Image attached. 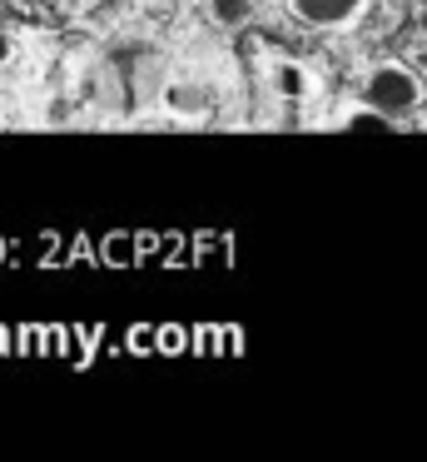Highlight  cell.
<instances>
[{"mask_svg":"<svg viewBox=\"0 0 427 462\" xmlns=\"http://www.w3.org/2000/svg\"><path fill=\"white\" fill-rule=\"evenodd\" d=\"M363 11V0H293V15L308 25H348Z\"/></svg>","mask_w":427,"mask_h":462,"instance_id":"cell-2","label":"cell"},{"mask_svg":"<svg viewBox=\"0 0 427 462\" xmlns=\"http://www.w3.org/2000/svg\"><path fill=\"white\" fill-rule=\"evenodd\" d=\"M274 90L283 95V100H303V95H308V75H303V65H293V60L274 65Z\"/></svg>","mask_w":427,"mask_h":462,"instance_id":"cell-3","label":"cell"},{"mask_svg":"<svg viewBox=\"0 0 427 462\" xmlns=\"http://www.w3.org/2000/svg\"><path fill=\"white\" fill-rule=\"evenodd\" d=\"M5 60H10V35L0 31V65H5Z\"/></svg>","mask_w":427,"mask_h":462,"instance_id":"cell-7","label":"cell"},{"mask_svg":"<svg viewBox=\"0 0 427 462\" xmlns=\"http://www.w3.org/2000/svg\"><path fill=\"white\" fill-rule=\"evenodd\" d=\"M209 15H214L218 25H248L254 0H209Z\"/></svg>","mask_w":427,"mask_h":462,"instance_id":"cell-4","label":"cell"},{"mask_svg":"<svg viewBox=\"0 0 427 462\" xmlns=\"http://www.w3.org/2000/svg\"><path fill=\"white\" fill-rule=\"evenodd\" d=\"M0 259H5V239H0Z\"/></svg>","mask_w":427,"mask_h":462,"instance_id":"cell-8","label":"cell"},{"mask_svg":"<svg viewBox=\"0 0 427 462\" xmlns=\"http://www.w3.org/2000/svg\"><path fill=\"white\" fill-rule=\"evenodd\" d=\"M348 130H397V125L383 120L377 110H363V115H353V120H348Z\"/></svg>","mask_w":427,"mask_h":462,"instance_id":"cell-6","label":"cell"},{"mask_svg":"<svg viewBox=\"0 0 427 462\" xmlns=\"http://www.w3.org/2000/svg\"><path fill=\"white\" fill-rule=\"evenodd\" d=\"M363 100H367V110H377L383 120L407 125L417 115V105H422V80H417L413 70H403V65H377L363 85Z\"/></svg>","mask_w":427,"mask_h":462,"instance_id":"cell-1","label":"cell"},{"mask_svg":"<svg viewBox=\"0 0 427 462\" xmlns=\"http://www.w3.org/2000/svg\"><path fill=\"white\" fill-rule=\"evenodd\" d=\"M99 254H105V263H115V269H125V263H135L139 244L129 239V234H109V239H105V249H99Z\"/></svg>","mask_w":427,"mask_h":462,"instance_id":"cell-5","label":"cell"}]
</instances>
